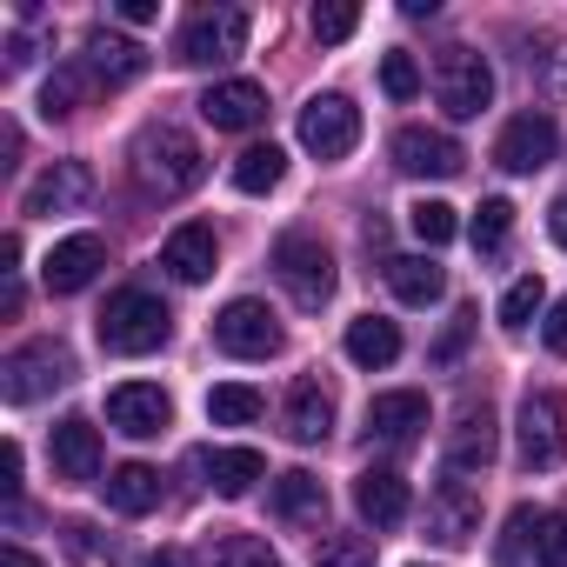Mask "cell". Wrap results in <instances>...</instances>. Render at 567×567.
Masks as SVG:
<instances>
[{
    "label": "cell",
    "mask_w": 567,
    "mask_h": 567,
    "mask_svg": "<svg viewBox=\"0 0 567 567\" xmlns=\"http://www.w3.org/2000/svg\"><path fill=\"white\" fill-rule=\"evenodd\" d=\"M94 87H101V81L87 74V61H61V68L48 74V87H41V114H48V121H68V114L87 107Z\"/></svg>",
    "instance_id": "29"
},
{
    "label": "cell",
    "mask_w": 567,
    "mask_h": 567,
    "mask_svg": "<svg viewBox=\"0 0 567 567\" xmlns=\"http://www.w3.org/2000/svg\"><path fill=\"white\" fill-rule=\"evenodd\" d=\"M0 567H41V560H34L21 540H8V547H0Z\"/></svg>",
    "instance_id": "45"
},
{
    "label": "cell",
    "mask_w": 567,
    "mask_h": 567,
    "mask_svg": "<svg viewBox=\"0 0 567 567\" xmlns=\"http://www.w3.org/2000/svg\"><path fill=\"white\" fill-rule=\"evenodd\" d=\"M540 308H547V288H540V274H520L514 288L501 295V328H507V334H520V328H527Z\"/></svg>",
    "instance_id": "34"
},
{
    "label": "cell",
    "mask_w": 567,
    "mask_h": 567,
    "mask_svg": "<svg viewBox=\"0 0 567 567\" xmlns=\"http://www.w3.org/2000/svg\"><path fill=\"white\" fill-rule=\"evenodd\" d=\"M127 174H134L141 194H154V200H181V194H194V187L207 181V154H200V141H194L187 127L154 121V127H141L134 147H127Z\"/></svg>",
    "instance_id": "1"
},
{
    "label": "cell",
    "mask_w": 567,
    "mask_h": 567,
    "mask_svg": "<svg viewBox=\"0 0 567 567\" xmlns=\"http://www.w3.org/2000/svg\"><path fill=\"white\" fill-rule=\"evenodd\" d=\"M87 194H94V174H87V161H54L28 194H21V214H34V220H54V214H74V207H87Z\"/></svg>",
    "instance_id": "15"
},
{
    "label": "cell",
    "mask_w": 567,
    "mask_h": 567,
    "mask_svg": "<svg viewBox=\"0 0 567 567\" xmlns=\"http://www.w3.org/2000/svg\"><path fill=\"white\" fill-rule=\"evenodd\" d=\"M467 234H474V247H481V254H501V247H507V234H514V200H501V194H494V200H481Z\"/></svg>",
    "instance_id": "36"
},
{
    "label": "cell",
    "mask_w": 567,
    "mask_h": 567,
    "mask_svg": "<svg viewBox=\"0 0 567 567\" xmlns=\"http://www.w3.org/2000/svg\"><path fill=\"white\" fill-rule=\"evenodd\" d=\"M421 427H427V394L421 388H394V394L368 401V441L408 447V441H421Z\"/></svg>",
    "instance_id": "20"
},
{
    "label": "cell",
    "mask_w": 567,
    "mask_h": 567,
    "mask_svg": "<svg viewBox=\"0 0 567 567\" xmlns=\"http://www.w3.org/2000/svg\"><path fill=\"white\" fill-rule=\"evenodd\" d=\"M94 328H101V348H107V354L141 361V354H154V348L174 334V315H167L161 295H147V288H121V295H107V308H101Z\"/></svg>",
    "instance_id": "2"
},
{
    "label": "cell",
    "mask_w": 567,
    "mask_h": 567,
    "mask_svg": "<svg viewBox=\"0 0 567 567\" xmlns=\"http://www.w3.org/2000/svg\"><path fill=\"white\" fill-rule=\"evenodd\" d=\"M388 288H394V301H408V308H434V301L447 295V274H441L427 254H394V260H388Z\"/></svg>",
    "instance_id": "25"
},
{
    "label": "cell",
    "mask_w": 567,
    "mask_h": 567,
    "mask_svg": "<svg viewBox=\"0 0 567 567\" xmlns=\"http://www.w3.org/2000/svg\"><path fill=\"white\" fill-rule=\"evenodd\" d=\"M547 234H554V240H560V247H567V194H560V200H554V207H547Z\"/></svg>",
    "instance_id": "44"
},
{
    "label": "cell",
    "mask_w": 567,
    "mask_h": 567,
    "mask_svg": "<svg viewBox=\"0 0 567 567\" xmlns=\"http://www.w3.org/2000/svg\"><path fill=\"white\" fill-rule=\"evenodd\" d=\"M200 121H207L214 134H247V127L267 121V87H260V81H214V87L200 94Z\"/></svg>",
    "instance_id": "14"
},
{
    "label": "cell",
    "mask_w": 567,
    "mask_h": 567,
    "mask_svg": "<svg viewBox=\"0 0 567 567\" xmlns=\"http://www.w3.org/2000/svg\"><path fill=\"white\" fill-rule=\"evenodd\" d=\"M280 427H288V441H301V447H321L334 434V394L315 374H301L288 388V401H280Z\"/></svg>",
    "instance_id": "18"
},
{
    "label": "cell",
    "mask_w": 567,
    "mask_h": 567,
    "mask_svg": "<svg viewBox=\"0 0 567 567\" xmlns=\"http://www.w3.org/2000/svg\"><path fill=\"white\" fill-rule=\"evenodd\" d=\"M354 507H361L368 527H401V520H408V474L368 467V474L354 481Z\"/></svg>",
    "instance_id": "24"
},
{
    "label": "cell",
    "mask_w": 567,
    "mask_h": 567,
    "mask_svg": "<svg viewBox=\"0 0 567 567\" xmlns=\"http://www.w3.org/2000/svg\"><path fill=\"white\" fill-rule=\"evenodd\" d=\"M354 141H361V107L348 94H315L301 107V147L315 161H341V154H354Z\"/></svg>",
    "instance_id": "9"
},
{
    "label": "cell",
    "mask_w": 567,
    "mask_h": 567,
    "mask_svg": "<svg viewBox=\"0 0 567 567\" xmlns=\"http://www.w3.org/2000/svg\"><path fill=\"white\" fill-rule=\"evenodd\" d=\"M247 34H254V21L240 8H200L174 34V61L181 68H227L234 54H247Z\"/></svg>",
    "instance_id": "5"
},
{
    "label": "cell",
    "mask_w": 567,
    "mask_h": 567,
    "mask_svg": "<svg viewBox=\"0 0 567 567\" xmlns=\"http://www.w3.org/2000/svg\"><path fill=\"white\" fill-rule=\"evenodd\" d=\"M354 28H361V8H354V0H334V8H315V41H321V48H341Z\"/></svg>",
    "instance_id": "38"
},
{
    "label": "cell",
    "mask_w": 567,
    "mask_h": 567,
    "mask_svg": "<svg viewBox=\"0 0 567 567\" xmlns=\"http://www.w3.org/2000/svg\"><path fill=\"white\" fill-rule=\"evenodd\" d=\"M527 547H534V567H567V514L527 507Z\"/></svg>",
    "instance_id": "32"
},
{
    "label": "cell",
    "mask_w": 567,
    "mask_h": 567,
    "mask_svg": "<svg viewBox=\"0 0 567 567\" xmlns=\"http://www.w3.org/2000/svg\"><path fill=\"white\" fill-rule=\"evenodd\" d=\"M434 101L447 107V121H474L494 101V68L474 48H441L434 54Z\"/></svg>",
    "instance_id": "6"
},
{
    "label": "cell",
    "mask_w": 567,
    "mask_h": 567,
    "mask_svg": "<svg viewBox=\"0 0 567 567\" xmlns=\"http://www.w3.org/2000/svg\"><path fill=\"white\" fill-rule=\"evenodd\" d=\"M167 421H174V401L154 381H121L107 394V427L127 441H154V434H167Z\"/></svg>",
    "instance_id": "12"
},
{
    "label": "cell",
    "mask_w": 567,
    "mask_h": 567,
    "mask_svg": "<svg viewBox=\"0 0 567 567\" xmlns=\"http://www.w3.org/2000/svg\"><path fill=\"white\" fill-rule=\"evenodd\" d=\"M101 487H107V507H114V514H154V507H161V467H147V461L114 467Z\"/></svg>",
    "instance_id": "27"
},
{
    "label": "cell",
    "mask_w": 567,
    "mask_h": 567,
    "mask_svg": "<svg viewBox=\"0 0 567 567\" xmlns=\"http://www.w3.org/2000/svg\"><path fill=\"white\" fill-rule=\"evenodd\" d=\"M207 567H280V554H274L260 534H234V527H220V534L207 540Z\"/></svg>",
    "instance_id": "30"
},
{
    "label": "cell",
    "mask_w": 567,
    "mask_h": 567,
    "mask_svg": "<svg viewBox=\"0 0 567 567\" xmlns=\"http://www.w3.org/2000/svg\"><path fill=\"white\" fill-rule=\"evenodd\" d=\"M348 361L354 368H394L401 361V328L394 321H381V315H361V321H348Z\"/></svg>",
    "instance_id": "26"
},
{
    "label": "cell",
    "mask_w": 567,
    "mask_h": 567,
    "mask_svg": "<svg viewBox=\"0 0 567 567\" xmlns=\"http://www.w3.org/2000/svg\"><path fill=\"white\" fill-rule=\"evenodd\" d=\"M274 514H280V520H328V487H321V474L288 467V474L274 481Z\"/></svg>",
    "instance_id": "28"
},
{
    "label": "cell",
    "mask_w": 567,
    "mask_h": 567,
    "mask_svg": "<svg viewBox=\"0 0 567 567\" xmlns=\"http://www.w3.org/2000/svg\"><path fill=\"white\" fill-rule=\"evenodd\" d=\"M554 147H560L554 114H514V121L501 127V141H494V167H507V174H540V167L554 161Z\"/></svg>",
    "instance_id": "10"
},
{
    "label": "cell",
    "mask_w": 567,
    "mask_h": 567,
    "mask_svg": "<svg viewBox=\"0 0 567 567\" xmlns=\"http://www.w3.org/2000/svg\"><path fill=\"white\" fill-rule=\"evenodd\" d=\"M494 461V408L487 401H461L454 427H447V481L481 474Z\"/></svg>",
    "instance_id": "16"
},
{
    "label": "cell",
    "mask_w": 567,
    "mask_h": 567,
    "mask_svg": "<svg viewBox=\"0 0 567 567\" xmlns=\"http://www.w3.org/2000/svg\"><path fill=\"white\" fill-rule=\"evenodd\" d=\"M214 348L234 354V361H267V354H280V321H274V308H267V301H227V308L214 315Z\"/></svg>",
    "instance_id": "8"
},
{
    "label": "cell",
    "mask_w": 567,
    "mask_h": 567,
    "mask_svg": "<svg viewBox=\"0 0 567 567\" xmlns=\"http://www.w3.org/2000/svg\"><path fill=\"white\" fill-rule=\"evenodd\" d=\"M394 167L414 174V181H454V174L467 167V154H461V141L441 134V127H401V134H394Z\"/></svg>",
    "instance_id": "11"
},
{
    "label": "cell",
    "mask_w": 567,
    "mask_h": 567,
    "mask_svg": "<svg viewBox=\"0 0 567 567\" xmlns=\"http://www.w3.org/2000/svg\"><path fill=\"white\" fill-rule=\"evenodd\" d=\"M87 74L101 81V87H127V81H141L147 74V48H134L127 34H107V28H94L87 34Z\"/></svg>",
    "instance_id": "23"
},
{
    "label": "cell",
    "mask_w": 567,
    "mask_h": 567,
    "mask_svg": "<svg viewBox=\"0 0 567 567\" xmlns=\"http://www.w3.org/2000/svg\"><path fill=\"white\" fill-rule=\"evenodd\" d=\"M147 567H194V560H187V554H181V547H161V554H154V560H147Z\"/></svg>",
    "instance_id": "46"
},
{
    "label": "cell",
    "mask_w": 567,
    "mask_h": 567,
    "mask_svg": "<svg viewBox=\"0 0 567 567\" xmlns=\"http://www.w3.org/2000/svg\"><path fill=\"white\" fill-rule=\"evenodd\" d=\"M127 28H147V21H161V8H154V0H121V8H114Z\"/></svg>",
    "instance_id": "42"
},
{
    "label": "cell",
    "mask_w": 567,
    "mask_h": 567,
    "mask_svg": "<svg viewBox=\"0 0 567 567\" xmlns=\"http://www.w3.org/2000/svg\"><path fill=\"white\" fill-rule=\"evenodd\" d=\"M280 174H288V154H280L274 141H267V147H247V154L234 161V187H240V194H267V187H280Z\"/></svg>",
    "instance_id": "33"
},
{
    "label": "cell",
    "mask_w": 567,
    "mask_h": 567,
    "mask_svg": "<svg viewBox=\"0 0 567 567\" xmlns=\"http://www.w3.org/2000/svg\"><path fill=\"white\" fill-rule=\"evenodd\" d=\"M381 87H388V101H414V94H421V68H414V54L394 48V54L381 61Z\"/></svg>",
    "instance_id": "39"
},
{
    "label": "cell",
    "mask_w": 567,
    "mask_h": 567,
    "mask_svg": "<svg viewBox=\"0 0 567 567\" xmlns=\"http://www.w3.org/2000/svg\"><path fill=\"white\" fill-rule=\"evenodd\" d=\"M474 321H481L474 308H454V321H447V334L434 341V361H441V368H447V361H454V354L467 348V334H474Z\"/></svg>",
    "instance_id": "40"
},
{
    "label": "cell",
    "mask_w": 567,
    "mask_h": 567,
    "mask_svg": "<svg viewBox=\"0 0 567 567\" xmlns=\"http://www.w3.org/2000/svg\"><path fill=\"white\" fill-rule=\"evenodd\" d=\"M28 61H34V41H28V34H14V41H8V74H21Z\"/></svg>",
    "instance_id": "43"
},
{
    "label": "cell",
    "mask_w": 567,
    "mask_h": 567,
    "mask_svg": "<svg viewBox=\"0 0 567 567\" xmlns=\"http://www.w3.org/2000/svg\"><path fill=\"white\" fill-rule=\"evenodd\" d=\"M540 341H547V354H560V361H567V301H554V308H547Z\"/></svg>",
    "instance_id": "41"
},
{
    "label": "cell",
    "mask_w": 567,
    "mask_h": 567,
    "mask_svg": "<svg viewBox=\"0 0 567 567\" xmlns=\"http://www.w3.org/2000/svg\"><path fill=\"white\" fill-rule=\"evenodd\" d=\"M68 381H74V354H68V341H54V334L21 341L8 361H0V401H8V408H34L41 394H54V388H68Z\"/></svg>",
    "instance_id": "4"
},
{
    "label": "cell",
    "mask_w": 567,
    "mask_h": 567,
    "mask_svg": "<svg viewBox=\"0 0 567 567\" xmlns=\"http://www.w3.org/2000/svg\"><path fill=\"white\" fill-rule=\"evenodd\" d=\"M48 454H54V474H61V481H74V487L101 481V427H94L87 414H68V421L54 427Z\"/></svg>",
    "instance_id": "19"
},
{
    "label": "cell",
    "mask_w": 567,
    "mask_h": 567,
    "mask_svg": "<svg viewBox=\"0 0 567 567\" xmlns=\"http://www.w3.org/2000/svg\"><path fill=\"white\" fill-rule=\"evenodd\" d=\"M315 567H374V540L368 534H321Z\"/></svg>",
    "instance_id": "37"
},
{
    "label": "cell",
    "mask_w": 567,
    "mask_h": 567,
    "mask_svg": "<svg viewBox=\"0 0 567 567\" xmlns=\"http://www.w3.org/2000/svg\"><path fill=\"white\" fill-rule=\"evenodd\" d=\"M481 534V501H474V487L467 481H441L434 494H427V540L434 547H467Z\"/></svg>",
    "instance_id": "17"
},
{
    "label": "cell",
    "mask_w": 567,
    "mask_h": 567,
    "mask_svg": "<svg viewBox=\"0 0 567 567\" xmlns=\"http://www.w3.org/2000/svg\"><path fill=\"white\" fill-rule=\"evenodd\" d=\"M260 388H247V381H220L214 394H207V421L214 427H247V421H260Z\"/></svg>",
    "instance_id": "31"
},
{
    "label": "cell",
    "mask_w": 567,
    "mask_h": 567,
    "mask_svg": "<svg viewBox=\"0 0 567 567\" xmlns=\"http://www.w3.org/2000/svg\"><path fill=\"white\" fill-rule=\"evenodd\" d=\"M408 227H414L421 247H447V240L461 234V220H454L447 200H414V207H408Z\"/></svg>",
    "instance_id": "35"
},
{
    "label": "cell",
    "mask_w": 567,
    "mask_h": 567,
    "mask_svg": "<svg viewBox=\"0 0 567 567\" xmlns=\"http://www.w3.org/2000/svg\"><path fill=\"white\" fill-rule=\"evenodd\" d=\"M514 441H520V467H554L567 454V401L554 388H534L514 414Z\"/></svg>",
    "instance_id": "7"
},
{
    "label": "cell",
    "mask_w": 567,
    "mask_h": 567,
    "mask_svg": "<svg viewBox=\"0 0 567 567\" xmlns=\"http://www.w3.org/2000/svg\"><path fill=\"white\" fill-rule=\"evenodd\" d=\"M194 467H200V481H207L220 501H240V494H254V481L267 474L260 447H200V454H194Z\"/></svg>",
    "instance_id": "21"
},
{
    "label": "cell",
    "mask_w": 567,
    "mask_h": 567,
    "mask_svg": "<svg viewBox=\"0 0 567 567\" xmlns=\"http://www.w3.org/2000/svg\"><path fill=\"white\" fill-rule=\"evenodd\" d=\"M214 260H220V247H214V227L207 220H181L167 234V247H161V267L174 280H187V288H200V280L214 274Z\"/></svg>",
    "instance_id": "22"
},
{
    "label": "cell",
    "mask_w": 567,
    "mask_h": 567,
    "mask_svg": "<svg viewBox=\"0 0 567 567\" xmlns=\"http://www.w3.org/2000/svg\"><path fill=\"white\" fill-rule=\"evenodd\" d=\"M274 280L288 288V301L301 315H321L334 301V254H328V240H315V234H280L274 240Z\"/></svg>",
    "instance_id": "3"
},
{
    "label": "cell",
    "mask_w": 567,
    "mask_h": 567,
    "mask_svg": "<svg viewBox=\"0 0 567 567\" xmlns=\"http://www.w3.org/2000/svg\"><path fill=\"white\" fill-rule=\"evenodd\" d=\"M101 267H107V240L101 234H68V240L48 247L41 280H48V295H81V288H94Z\"/></svg>",
    "instance_id": "13"
}]
</instances>
